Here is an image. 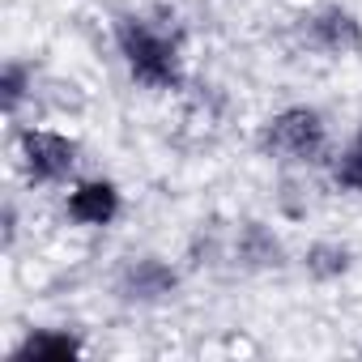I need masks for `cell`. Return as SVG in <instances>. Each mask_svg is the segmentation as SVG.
I'll list each match as a JSON object with an SVG mask.
<instances>
[{"instance_id":"obj_1","label":"cell","mask_w":362,"mask_h":362,"mask_svg":"<svg viewBox=\"0 0 362 362\" xmlns=\"http://www.w3.org/2000/svg\"><path fill=\"white\" fill-rule=\"evenodd\" d=\"M115 43L128 64V73L149 86V90H179L184 86V60L179 43L162 30H153L145 18H119L115 22Z\"/></svg>"},{"instance_id":"obj_2","label":"cell","mask_w":362,"mask_h":362,"mask_svg":"<svg viewBox=\"0 0 362 362\" xmlns=\"http://www.w3.org/2000/svg\"><path fill=\"white\" fill-rule=\"evenodd\" d=\"M328 145L324 115L311 107H286L260 128V149L277 162H315Z\"/></svg>"},{"instance_id":"obj_3","label":"cell","mask_w":362,"mask_h":362,"mask_svg":"<svg viewBox=\"0 0 362 362\" xmlns=\"http://www.w3.org/2000/svg\"><path fill=\"white\" fill-rule=\"evenodd\" d=\"M298 39L320 56H362V22L341 5H324L307 13L298 22Z\"/></svg>"},{"instance_id":"obj_4","label":"cell","mask_w":362,"mask_h":362,"mask_svg":"<svg viewBox=\"0 0 362 362\" xmlns=\"http://www.w3.org/2000/svg\"><path fill=\"white\" fill-rule=\"evenodd\" d=\"M18 149H22V166L30 175V184H60L77 166V141L47 128H26Z\"/></svg>"},{"instance_id":"obj_5","label":"cell","mask_w":362,"mask_h":362,"mask_svg":"<svg viewBox=\"0 0 362 362\" xmlns=\"http://www.w3.org/2000/svg\"><path fill=\"white\" fill-rule=\"evenodd\" d=\"M175 286H179V273H175L166 260H158V256L128 260L124 273H119V281H115L119 298H124V303H141V307L166 303V298L175 294Z\"/></svg>"},{"instance_id":"obj_6","label":"cell","mask_w":362,"mask_h":362,"mask_svg":"<svg viewBox=\"0 0 362 362\" xmlns=\"http://www.w3.org/2000/svg\"><path fill=\"white\" fill-rule=\"evenodd\" d=\"M119 214V188L111 179H86L69 192V218L77 226H111Z\"/></svg>"},{"instance_id":"obj_7","label":"cell","mask_w":362,"mask_h":362,"mask_svg":"<svg viewBox=\"0 0 362 362\" xmlns=\"http://www.w3.org/2000/svg\"><path fill=\"white\" fill-rule=\"evenodd\" d=\"M230 256H235L243 269H277V264H281V243L273 239V230H269L264 222H243L239 235H235Z\"/></svg>"},{"instance_id":"obj_8","label":"cell","mask_w":362,"mask_h":362,"mask_svg":"<svg viewBox=\"0 0 362 362\" xmlns=\"http://www.w3.org/2000/svg\"><path fill=\"white\" fill-rule=\"evenodd\" d=\"M81 341L73 337V332H64V328H39V332H30L18 349H13V358H35V362H64V358H81Z\"/></svg>"},{"instance_id":"obj_9","label":"cell","mask_w":362,"mask_h":362,"mask_svg":"<svg viewBox=\"0 0 362 362\" xmlns=\"http://www.w3.org/2000/svg\"><path fill=\"white\" fill-rule=\"evenodd\" d=\"M345 269H349V247H341V243H315V247H307V273L315 281H332Z\"/></svg>"},{"instance_id":"obj_10","label":"cell","mask_w":362,"mask_h":362,"mask_svg":"<svg viewBox=\"0 0 362 362\" xmlns=\"http://www.w3.org/2000/svg\"><path fill=\"white\" fill-rule=\"evenodd\" d=\"M30 81H35V69L26 60H9L5 64V81H0V90H5V111L22 107V98L30 94Z\"/></svg>"},{"instance_id":"obj_11","label":"cell","mask_w":362,"mask_h":362,"mask_svg":"<svg viewBox=\"0 0 362 362\" xmlns=\"http://www.w3.org/2000/svg\"><path fill=\"white\" fill-rule=\"evenodd\" d=\"M332 179H337V188H345V192H362V141H354V145L337 158Z\"/></svg>"},{"instance_id":"obj_12","label":"cell","mask_w":362,"mask_h":362,"mask_svg":"<svg viewBox=\"0 0 362 362\" xmlns=\"http://www.w3.org/2000/svg\"><path fill=\"white\" fill-rule=\"evenodd\" d=\"M358 141H362V132H358Z\"/></svg>"}]
</instances>
